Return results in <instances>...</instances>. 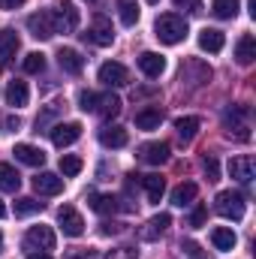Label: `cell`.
<instances>
[{
  "instance_id": "obj_38",
  "label": "cell",
  "mask_w": 256,
  "mask_h": 259,
  "mask_svg": "<svg viewBox=\"0 0 256 259\" xmlns=\"http://www.w3.org/2000/svg\"><path fill=\"white\" fill-rule=\"evenodd\" d=\"M202 169H205L208 181H217V178H220V166H217V160H214V157H205V160H202Z\"/></svg>"
},
{
  "instance_id": "obj_17",
  "label": "cell",
  "mask_w": 256,
  "mask_h": 259,
  "mask_svg": "<svg viewBox=\"0 0 256 259\" xmlns=\"http://www.w3.org/2000/svg\"><path fill=\"white\" fill-rule=\"evenodd\" d=\"M27 100H30V88H27V81L12 78V81L6 84V103L15 106V109H21V106H27Z\"/></svg>"
},
{
  "instance_id": "obj_41",
  "label": "cell",
  "mask_w": 256,
  "mask_h": 259,
  "mask_svg": "<svg viewBox=\"0 0 256 259\" xmlns=\"http://www.w3.org/2000/svg\"><path fill=\"white\" fill-rule=\"evenodd\" d=\"M115 232H121L118 223H103V235H115Z\"/></svg>"
},
{
  "instance_id": "obj_42",
  "label": "cell",
  "mask_w": 256,
  "mask_h": 259,
  "mask_svg": "<svg viewBox=\"0 0 256 259\" xmlns=\"http://www.w3.org/2000/svg\"><path fill=\"white\" fill-rule=\"evenodd\" d=\"M21 3H24V0H0V6H3V9H18Z\"/></svg>"
},
{
  "instance_id": "obj_16",
  "label": "cell",
  "mask_w": 256,
  "mask_h": 259,
  "mask_svg": "<svg viewBox=\"0 0 256 259\" xmlns=\"http://www.w3.org/2000/svg\"><path fill=\"white\" fill-rule=\"evenodd\" d=\"M15 160L18 163H24V166H42L46 163V151L42 148H36V145H27V142H21V145H15Z\"/></svg>"
},
{
  "instance_id": "obj_24",
  "label": "cell",
  "mask_w": 256,
  "mask_h": 259,
  "mask_svg": "<svg viewBox=\"0 0 256 259\" xmlns=\"http://www.w3.org/2000/svg\"><path fill=\"white\" fill-rule=\"evenodd\" d=\"M88 205H91L97 214H115V211L121 208V199H118V196H106V193L103 196L94 193L91 199H88Z\"/></svg>"
},
{
  "instance_id": "obj_39",
  "label": "cell",
  "mask_w": 256,
  "mask_h": 259,
  "mask_svg": "<svg viewBox=\"0 0 256 259\" xmlns=\"http://www.w3.org/2000/svg\"><path fill=\"white\" fill-rule=\"evenodd\" d=\"M181 250H184L190 259H208L205 253H202V247H199L196 241H181Z\"/></svg>"
},
{
  "instance_id": "obj_20",
  "label": "cell",
  "mask_w": 256,
  "mask_h": 259,
  "mask_svg": "<svg viewBox=\"0 0 256 259\" xmlns=\"http://www.w3.org/2000/svg\"><path fill=\"white\" fill-rule=\"evenodd\" d=\"M253 58H256V39H253V33H244V36L235 42V61L241 66H250Z\"/></svg>"
},
{
  "instance_id": "obj_13",
  "label": "cell",
  "mask_w": 256,
  "mask_h": 259,
  "mask_svg": "<svg viewBox=\"0 0 256 259\" xmlns=\"http://www.w3.org/2000/svg\"><path fill=\"white\" fill-rule=\"evenodd\" d=\"M139 69L148 75V78H160L166 72V58L157 55V52H142L139 55Z\"/></svg>"
},
{
  "instance_id": "obj_8",
  "label": "cell",
  "mask_w": 256,
  "mask_h": 259,
  "mask_svg": "<svg viewBox=\"0 0 256 259\" xmlns=\"http://www.w3.org/2000/svg\"><path fill=\"white\" fill-rule=\"evenodd\" d=\"M84 39H91L94 46H112L115 42V27H112V21L109 18H94V24L88 27V33H81Z\"/></svg>"
},
{
  "instance_id": "obj_2",
  "label": "cell",
  "mask_w": 256,
  "mask_h": 259,
  "mask_svg": "<svg viewBox=\"0 0 256 259\" xmlns=\"http://www.w3.org/2000/svg\"><path fill=\"white\" fill-rule=\"evenodd\" d=\"M214 211L220 217H226V220H241L244 211H247V202H244V196L235 193V190H223L214 199Z\"/></svg>"
},
{
  "instance_id": "obj_22",
  "label": "cell",
  "mask_w": 256,
  "mask_h": 259,
  "mask_svg": "<svg viewBox=\"0 0 256 259\" xmlns=\"http://www.w3.org/2000/svg\"><path fill=\"white\" fill-rule=\"evenodd\" d=\"M163 124V109L160 106H148L142 112H136V127L139 130H157Z\"/></svg>"
},
{
  "instance_id": "obj_14",
  "label": "cell",
  "mask_w": 256,
  "mask_h": 259,
  "mask_svg": "<svg viewBox=\"0 0 256 259\" xmlns=\"http://www.w3.org/2000/svg\"><path fill=\"white\" fill-rule=\"evenodd\" d=\"M229 175L238 181V184H250L253 181V157H232L229 160Z\"/></svg>"
},
{
  "instance_id": "obj_49",
  "label": "cell",
  "mask_w": 256,
  "mask_h": 259,
  "mask_svg": "<svg viewBox=\"0 0 256 259\" xmlns=\"http://www.w3.org/2000/svg\"><path fill=\"white\" fill-rule=\"evenodd\" d=\"M91 3H94V0H91Z\"/></svg>"
},
{
  "instance_id": "obj_32",
  "label": "cell",
  "mask_w": 256,
  "mask_h": 259,
  "mask_svg": "<svg viewBox=\"0 0 256 259\" xmlns=\"http://www.w3.org/2000/svg\"><path fill=\"white\" fill-rule=\"evenodd\" d=\"M36 211H42V202H36L33 196H21V199L15 202V214H18V217H27V214H36Z\"/></svg>"
},
{
  "instance_id": "obj_36",
  "label": "cell",
  "mask_w": 256,
  "mask_h": 259,
  "mask_svg": "<svg viewBox=\"0 0 256 259\" xmlns=\"http://www.w3.org/2000/svg\"><path fill=\"white\" fill-rule=\"evenodd\" d=\"M61 172H64V178H75L81 172V160L72 157V154H64L61 157Z\"/></svg>"
},
{
  "instance_id": "obj_31",
  "label": "cell",
  "mask_w": 256,
  "mask_h": 259,
  "mask_svg": "<svg viewBox=\"0 0 256 259\" xmlns=\"http://www.w3.org/2000/svg\"><path fill=\"white\" fill-rule=\"evenodd\" d=\"M97 112L106 115V118H115V115L121 112V97H115V94H103V97L97 100Z\"/></svg>"
},
{
  "instance_id": "obj_27",
  "label": "cell",
  "mask_w": 256,
  "mask_h": 259,
  "mask_svg": "<svg viewBox=\"0 0 256 259\" xmlns=\"http://www.w3.org/2000/svg\"><path fill=\"white\" fill-rule=\"evenodd\" d=\"M142 187H145V193H148V202H160L163 193H166V181H163L160 175H145V178H142Z\"/></svg>"
},
{
  "instance_id": "obj_18",
  "label": "cell",
  "mask_w": 256,
  "mask_h": 259,
  "mask_svg": "<svg viewBox=\"0 0 256 259\" xmlns=\"http://www.w3.org/2000/svg\"><path fill=\"white\" fill-rule=\"evenodd\" d=\"M211 244H214V250L226 253V250H235L238 238H235V232L229 226H217V229H211Z\"/></svg>"
},
{
  "instance_id": "obj_23",
  "label": "cell",
  "mask_w": 256,
  "mask_h": 259,
  "mask_svg": "<svg viewBox=\"0 0 256 259\" xmlns=\"http://www.w3.org/2000/svg\"><path fill=\"white\" fill-rule=\"evenodd\" d=\"M18 187H21V175L15 172V166L0 163V190L3 193H18Z\"/></svg>"
},
{
  "instance_id": "obj_15",
  "label": "cell",
  "mask_w": 256,
  "mask_h": 259,
  "mask_svg": "<svg viewBox=\"0 0 256 259\" xmlns=\"http://www.w3.org/2000/svg\"><path fill=\"white\" fill-rule=\"evenodd\" d=\"M223 46H226L223 30H217V27H205V30L199 33V49H202V52L217 55V52H223Z\"/></svg>"
},
{
  "instance_id": "obj_1",
  "label": "cell",
  "mask_w": 256,
  "mask_h": 259,
  "mask_svg": "<svg viewBox=\"0 0 256 259\" xmlns=\"http://www.w3.org/2000/svg\"><path fill=\"white\" fill-rule=\"evenodd\" d=\"M187 33H190L187 21H184L181 15H175V12L160 15V18H157V24H154V36H157L163 46H178V42H184V39H187Z\"/></svg>"
},
{
  "instance_id": "obj_10",
  "label": "cell",
  "mask_w": 256,
  "mask_h": 259,
  "mask_svg": "<svg viewBox=\"0 0 256 259\" xmlns=\"http://www.w3.org/2000/svg\"><path fill=\"white\" fill-rule=\"evenodd\" d=\"M49 133H52V142H55L58 148H69L72 142H78V136H81V124H78V121L55 124V127L49 130Z\"/></svg>"
},
{
  "instance_id": "obj_47",
  "label": "cell",
  "mask_w": 256,
  "mask_h": 259,
  "mask_svg": "<svg viewBox=\"0 0 256 259\" xmlns=\"http://www.w3.org/2000/svg\"><path fill=\"white\" fill-rule=\"evenodd\" d=\"M0 250H3V235H0Z\"/></svg>"
},
{
  "instance_id": "obj_21",
  "label": "cell",
  "mask_w": 256,
  "mask_h": 259,
  "mask_svg": "<svg viewBox=\"0 0 256 259\" xmlns=\"http://www.w3.org/2000/svg\"><path fill=\"white\" fill-rule=\"evenodd\" d=\"M58 64H61V69H64V72H69V75H78V72L84 69V58H81L75 49H61V52H58Z\"/></svg>"
},
{
  "instance_id": "obj_48",
  "label": "cell",
  "mask_w": 256,
  "mask_h": 259,
  "mask_svg": "<svg viewBox=\"0 0 256 259\" xmlns=\"http://www.w3.org/2000/svg\"><path fill=\"white\" fill-rule=\"evenodd\" d=\"M148 3H160V0H148Z\"/></svg>"
},
{
  "instance_id": "obj_7",
  "label": "cell",
  "mask_w": 256,
  "mask_h": 259,
  "mask_svg": "<svg viewBox=\"0 0 256 259\" xmlns=\"http://www.w3.org/2000/svg\"><path fill=\"white\" fill-rule=\"evenodd\" d=\"M100 81L106 84V88H124L130 81V72L124 64H118V61H106V64L100 66Z\"/></svg>"
},
{
  "instance_id": "obj_11",
  "label": "cell",
  "mask_w": 256,
  "mask_h": 259,
  "mask_svg": "<svg viewBox=\"0 0 256 259\" xmlns=\"http://www.w3.org/2000/svg\"><path fill=\"white\" fill-rule=\"evenodd\" d=\"M169 142H148V145H142L139 148V157L148 163V166H163L166 160H169Z\"/></svg>"
},
{
  "instance_id": "obj_33",
  "label": "cell",
  "mask_w": 256,
  "mask_h": 259,
  "mask_svg": "<svg viewBox=\"0 0 256 259\" xmlns=\"http://www.w3.org/2000/svg\"><path fill=\"white\" fill-rule=\"evenodd\" d=\"M214 15L217 18H235L238 15V0H214Z\"/></svg>"
},
{
  "instance_id": "obj_5",
  "label": "cell",
  "mask_w": 256,
  "mask_h": 259,
  "mask_svg": "<svg viewBox=\"0 0 256 259\" xmlns=\"http://www.w3.org/2000/svg\"><path fill=\"white\" fill-rule=\"evenodd\" d=\"M247 109L244 106H229L226 109V115H223V124H226V133L232 136L235 133V139H241V142H247L250 139V133H247Z\"/></svg>"
},
{
  "instance_id": "obj_45",
  "label": "cell",
  "mask_w": 256,
  "mask_h": 259,
  "mask_svg": "<svg viewBox=\"0 0 256 259\" xmlns=\"http://www.w3.org/2000/svg\"><path fill=\"white\" fill-rule=\"evenodd\" d=\"M250 15L256 18V0H250Z\"/></svg>"
},
{
  "instance_id": "obj_28",
  "label": "cell",
  "mask_w": 256,
  "mask_h": 259,
  "mask_svg": "<svg viewBox=\"0 0 256 259\" xmlns=\"http://www.w3.org/2000/svg\"><path fill=\"white\" fill-rule=\"evenodd\" d=\"M199 127H202V121H199V118H193V115L175 121V130H178L181 142H193V139H196V133H199Z\"/></svg>"
},
{
  "instance_id": "obj_43",
  "label": "cell",
  "mask_w": 256,
  "mask_h": 259,
  "mask_svg": "<svg viewBox=\"0 0 256 259\" xmlns=\"http://www.w3.org/2000/svg\"><path fill=\"white\" fill-rule=\"evenodd\" d=\"M27 259H52V253H42V250L36 253V250H30V253H27Z\"/></svg>"
},
{
  "instance_id": "obj_9",
  "label": "cell",
  "mask_w": 256,
  "mask_h": 259,
  "mask_svg": "<svg viewBox=\"0 0 256 259\" xmlns=\"http://www.w3.org/2000/svg\"><path fill=\"white\" fill-rule=\"evenodd\" d=\"M58 223H61L64 235H69V238H78V235L84 232V220H81V214H78L72 205H64V208L58 211Z\"/></svg>"
},
{
  "instance_id": "obj_12",
  "label": "cell",
  "mask_w": 256,
  "mask_h": 259,
  "mask_svg": "<svg viewBox=\"0 0 256 259\" xmlns=\"http://www.w3.org/2000/svg\"><path fill=\"white\" fill-rule=\"evenodd\" d=\"M33 190L39 196H58V193H64V178L55 175V172H39L33 178Z\"/></svg>"
},
{
  "instance_id": "obj_37",
  "label": "cell",
  "mask_w": 256,
  "mask_h": 259,
  "mask_svg": "<svg viewBox=\"0 0 256 259\" xmlns=\"http://www.w3.org/2000/svg\"><path fill=\"white\" fill-rule=\"evenodd\" d=\"M97 100H100V97H97L94 91H81V94H78V109H81V112H97Z\"/></svg>"
},
{
  "instance_id": "obj_35",
  "label": "cell",
  "mask_w": 256,
  "mask_h": 259,
  "mask_svg": "<svg viewBox=\"0 0 256 259\" xmlns=\"http://www.w3.org/2000/svg\"><path fill=\"white\" fill-rule=\"evenodd\" d=\"M24 72H30V75H36V72H42L46 69V55H39V52H30L27 58H24Z\"/></svg>"
},
{
  "instance_id": "obj_3",
  "label": "cell",
  "mask_w": 256,
  "mask_h": 259,
  "mask_svg": "<svg viewBox=\"0 0 256 259\" xmlns=\"http://www.w3.org/2000/svg\"><path fill=\"white\" fill-rule=\"evenodd\" d=\"M52 18H55V30H58V33H72V30L78 27V21H81V12H78L75 3L61 0V3L52 9Z\"/></svg>"
},
{
  "instance_id": "obj_30",
  "label": "cell",
  "mask_w": 256,
  "mask_h": 259,
  "mask_svg": "<svg viewBox=\"0 0 256 259\" xmlns=\"http://www.w3.org/2000/svg\"><path fill=\"white\" fill-rule=\"evenodd\" d=\"M118 15H121L124 27H133L139 21V3L136 0H118Z\"/></svg>"
},
{
  "instance_id": "obj_19",
  "label": "cell",
  "mask_w": 256,
  "mask_h": 259,
  "mask_svg": "<svg viewBox=\"0 0 256 259\" xmlns=\"http://www.w3.org/2000/svg\"><path fill=\"white\" fill-rule=\"evenodd\" d=\"M18 49H21L18 33L9 30V27H3V30H0V58H3V64H9V61L18 55Z\"/></svg>"
},
{
  "instance_id": "obj_34",
  "label": "cell",
  "mask_w": 256,
  "mask_h": 259,
  "mask_svg": "<svg viewBox=\"0 0 256 259\" xmlns=\"http://www.w3.org/2000/svg\"><path fill=\"white\" fill-rule=\"evenodd\" d=\"M205 220H208V205H205V202H196V208H193L190 217H187V226H190V229H202Z\"/></svg>"
},
{
  "instance_id": "obj_44",
  "label": "cell",
  "mask_w": 256,
  "mask_h": 259,
  "mask_svg": "<svg viewBox=\"0 0 256 259\" xmlns=\"http://www.w3.org/2000/svg\"><path fill=\"white\" fill-rule=\"evenodd\" d=\"M6 127H9V130H18V127H21V121H18V118H15V115H12V118H9V121H6Z\"/></svg>"
},
{
  "instance_id": "obj_29",
  "label": "cell",
  "mask_w": 256,
  "mask_h": 259,
  "mask_svg": "<svg viewBox=\"0 0 256 259\" xmlns=\"http://www.w3.org/2000/svg\"><path fill=\"white\" fill-rule=\"evenodd\" d=\"M196 193H199V187L196 184H178L175 190H172V205H178V208H184V205H193V199H196Z\"/></svg>"
},
{
  "instance_id": "obj_46",
  "label": "cell",
  "mask_w": 256,
  "mask_h": 259,
  "mask_svg": "<svg viewBox=\"0 0 256 259\" xmlns=\"http://www.w3.org/2000/svg\"><path fill=\"white\" fill-rule=\"evenodd\" d=\"M0 217H6V205L3 202H0Z\"/></svg>"
},
{
  "instance_id": "obj_40",
  "label": "cell",
  "mask_w": 256,
  "mask_h": 259,
  "mask_svg": "<svg viewBox=\"0 0 256 259\" xmlns=\"http://www.w3.org/2000/svg\"><path fill=\"white\" fill-rule=\"evenodd\" d=\"M178 9H187V12H202V0H175Z\"/></svg>"
},
{
  "instance_id": "obj_6",
  "label": "cell",
  "mask_w": 256,
  "mask_h": 259,
  "mask_svg": "<svg viewBox=\"0 0 256 259\" xmlns=\"http://www.w3.org/2000/svg\"><path fill=\"white\" fill-rule=\"evenodd\" d=\"M27 30H30V36L33 39H52L58 30H55V18H52V12L49 9H42V12H33L30 18H27Z\"/></svg>"
},
{
  "instance_id": "obj_25",
  "label": "cell",
  "mask_w": 256,
  "mask_h": 259,
  "mask_svg": "<svg viewBox=\"0 0 256 259\" xmlns=\"http://www.w3.org/2000/svg\"><path fill=\"white\" fill-rule=\"evenodd\" d=\"M100 142H103V148H124V145L130 142V136H127L124 127H103Z\"/></svg>"
},
{
  "instance_id": "obj_26",
  "label": "cell",
  "mask_w": 256,
  "mask_h": 259,
  "mask_svg": "<svg viewBox=\"0 0 256 259\" xmlns=\"http://www.w3.org/2000/svg\"><path fill=\"white\" fill-rule=\"evenodd\" d=\"M169 226H172V217H169V214H157V217H151V220H148V226L142 229V238H145V241H151V238L163 235Z\"/></svg>"
},
{
  "instance_id": "obj_4",
  "label": "cell",
  "mask_w": 256,
  "mask_h": 259,
  "mask_svg": "<svg viewBox=\"0 0 256 259\" xmlns=\"http://www.w3.org/2000/svg\"><path fill=\"white\" fill-rule=\"evenodd\" d=\"M55 244H58V238H55V229L52 226H30L27 229V235H24V247L27 250H42V253H49V250H55Z\"/></svg>"
}]
</instances>
